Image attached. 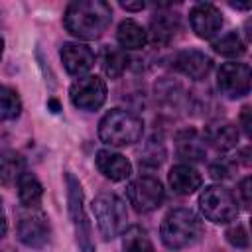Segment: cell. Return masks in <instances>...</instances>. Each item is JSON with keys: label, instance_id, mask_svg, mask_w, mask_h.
Masks as SVG:
<instances>
[{"label": "cell", "instance_id": "6da1fadb", "mask_svg": "<svg viewBox=\"0 0 252 252\" xmlns=\"http://www.w3.org/2000/svg\"><path fill=\"white\" fill-rule=\"evenodd\" d=\"M110 20V4L102 0H77L67 6L63 26L71 35L79 39H96L106 32Z\"/></svg>", "mask_w": 252, "mask_h": 252}, {"label": "cell", "instance_id": "7a4b0ae2", "mask_svg": "<svg viewBox=\"0 0 252 252\" xmlns=\"http://www.w3.org/2000/svg\"><path fill=\"white\" fill-rule=\"evenodd\" d=\"M203 222L191 209H173L169 211L159 226L161 242L169 250H183L195 246L203 236Z\"/></svg>", "mask_w": 252, "mask_h": 252}, {"label": "cell", "instance_id": "3957f363", "mask_svg": "<svg viewBox=\"0 0 252 252\" xmlns=\"http://www.w3.org/2000/svg\"><path fill=\"white\" fill-rule=\"evenodd\" d=\"M142 134H144V120L126 108H112L98 122V138L106 146L124 148L140 142Z\"/></svg>", "mask_w": 252, "mask_h": 252}, {"label": "cell", "instance_id": "277c9868", "mask_svg": "<svg viewBox=\"0 0 252 252\" xmlns=\"http://www.w3.org/2000/svg\"><path fill=\"white\" fill-rule=\"evenodd\" d=\"M65 187H67V211L75 232V242L81 252H94V240H93V228L89 222V217L85 215V193L81 187V181L71 173L65 171Z\"/></svg>", "mask_w": 252, "mask_h": 252}, {"label": "cell", "instance_id": "5b68a950", "mask_svg": "<svg viewBox=\"0 0 252 252\" xmlns=\"http://www.w3.org/2000/svg\"><path fill=\"white\" fill-rule=\"evenodd\" d=\"M91 209L94 213L96 226H98V230H100L104 240L116 238L126 228L128 211H126V203L118 195H114V193H100V195H96L93 199Z\"/></svg>", "mask_w": 252, "mask_h": 252}, {"label": "cell", "instance_id": "8992f818", "mask_svg": "<svg viewBox=\"0 0 252 252\" xmlns=\"http://www.w3.org/2000/svg\"><path fill=\"white\" fill-rule=\"evenodd\" d=\"M199 211L207 220L226 224L238 217V201L226 187L209 185L199 195Z\"/></svg>", "mask_w": 252, "mask_h": 252}, {"label": "cell", "instance_id": "52a82bcc", "mask_svg": "<svg viewBox=\"0 0 252 252\" xmlns=\"http://www.w3.org/2000/svg\"><path fill=\"white\" fill-rule=\"evenodd\" d=\"M18 240L30 248H43L51 238V224L43 211L26 209L18 213V224H16Z\"/></svg>", "mask_w": 252, "mask_h": 252}, {"label": "cell", "instance_id": "ba28073f", "mask_svg": "<svg viewBox=\"0 0 252 252\" xmlns=\"http://www.w3.org/2000/svg\"><path fill=\"white\" fill-rule=\"evenodd\" d=\"M126 197H128V203L134 207V211L144 215V213L156 211L163 203L165 191H163V185L156 177L140 175L128 183Z\"/></svg>", "mask_w": 252, "mask_h": 252}, {"label": "cell", "instance_id": "9c48e42d", "mask_svg": "<svg viewBox=\"0 0 252 252\" xmlns=\"http://www.w3.org/2000/svg\"><path fill=\"white\" fill-rule=\"evenodd\" d=\"M69 98L79 110H98L106 100V83L98 75H83L69 87Z\"/></svg>", "mask_w": 252, "mask_h": 252}, {"label": "cell", "instance_id": "30bf717a", "mask_svg": "<svg viewBox=\"0 0 252 252\" xmlns=\"http://www.w3.org/2000/svg\"><path fill=\"white\" fill-rule=\"evenodd\" d=\"M217 87L226 98H242L250 93V67L240 61L222 63L217 71Z\"/></svg>", "mask_w": 252, "mask_h": 252}, {"label": "cell", "instance_id": "8fae6325", "mask_svg": "<svg viewBox=\"0 0 252 252\" xmlns=\"http://www.w3.org/2000/svg\"><path fill=\"white\" fill-rule=\"evenodd\" d=\"M189 24L197 37L213 39L222 28V14L211 2H199L189 10Z\"/></svg>", "mask_w": 252, "mask_h": 252}, {"label": "cell", "instance_id": "7c38bea8", "mask_svg": "<svg viewBox=\"0 0 252 252\" xmlns=\"http://www.w3.org/2000/svg\"><path fill=\"white\" fill-rule=\"evenodd\" d=\"M169 67L193 81H201L211 73L213 59L199 49H183L169 59Z\"/></svg>", "mask_w": 252, "mask_h": 252}, {"label": "cell", "instance_id": "4fadbf2b", "mask_svg": "<svg viewBox=\"0 0 252 252\" xmlns=\"http://www.w3.org/2000/svg\"><path fill=\"white\" fill-rule=\"evenodd\" d=\"M59 57H61L65 71L69 75H75V77H83L94 65V53L85 43H75V41L63 43Z\"/></svg>", "mask_w": 252, "mask_h": 252}, {"label": "cell", "instance_id": "5bb4252c", "mask_svg": "<svg viewBox=\"0 0 252 252\" xmlns=\"http://www.w3.org/2000/svg\"><path fill=\"white\" fill-rule=\"evenodd\" d=\"M240 138L238 126L228 122V120H215L209 122L203 130V140L205 144L213 146L217 152H228L232 148H236Z\"/></svg>", "mask_w": 252, "mask_h": 252}, {"label": "cell", "instance_id": "9a60e30c", "mask_svg": "<svg viewBox=\"0 0 252 252\" xmlns=\"http://www.w3.org/2000/svg\"><path fill=\"white\" fill-rule=\"evenodd\" d=\"M179 32H181V22L177 14L158 12L152 16L146 33H148V39H152L156 45H169Z\"/></svg>", "mask_w": 252, "mask_h": 252}, {"label": "cell", "instance_id": "2e32d148", "mask_svg": "<svg viewBox=\"0 0 252 252\" xmlns=\"http://www.w3.org/2000/svg\"><path fill=\"white\" fill-rule=\"evenodd\" d=\"M96 169L110 181H124L132 175V163L126 156L112 150H98L94 156Z\"/></svg>", "mask_w": 252, "mask_h": 252}, {"label": "cell", "instance_id": "e0dca14e", "mask_svg": "<svg viewBox=\"0 0 252 252\" xmlns=\"http://www.w3.org/2000/svg\"><path fill=\"white\" fill-rule=\"evenodd\" d=\"M167 181H169V187L177 195H191L197 189H201V185H203L201 173L191 163H177V165H173L169 169V173H167Z\"/></svg>", "mask_w": 252, "mask_h": 252}, {"label": "cell", "instance_id": "ac0fdd59", "mask_svg": "<svg viewBox=\"0 0 252 252\" xmlns=\"http://www.w3.org/2000/svg\"><path fill=\"white\" fill-rule=\"evenodd\" d=\"M175 152L185 161H201L207 156V144L197 130L187 128L175 134Z\"/></svg>", "mask_w": 252, "mask_h": 252}, {"label": "cell", "instance_id": "d6986e66", "mask_svg": "<svg viewBox=\"0 0 252 252\" xmlns=\"http://www.w3.org/2000/svg\"><path fill=\"white\" fill-rule=\"evenodd\" d=\"M116 39H118L122 51H138V49L146 47L148 33L136 20H124V22H120V26L116 30Z\"/></svg>", "mask_w": 252, "mask_h": 252}, {"label": "cell", "instance_id": "ffe728a7", "mask_svg": "<svg viewBox=\"0 0 252 252\" xmlns=\"http://www.w3.org/2000/svg\"><path fill=\"white\" fill-rule=\"evenodd\" d=\"M16 185H18V197H20L22 207L26 209L39 207L41 197H43V185L32 171H24Z\"/></svg>", "mask_w": 252, "mask_h": 252}, {"label": "cell", "instance_id": "44dd1931", "mask_svg": "<svg viewBox=\"0 0 252 252\" xmlns=\"http://www.w3.org/2000/svg\"><path fill=\"white\" fill-rule=\"evenodd\" d=\"M24 171H26V159L22 154H18L14 150L0 152V183L2 185L18 183V179Z\"/></svg>", "mask_w": 252, "mask_h": 252}, {"label": "cell", "instance_id": "7402d4cb", "mask_svg": "<svg viewBox=\"0 0 252 252\" xmlns=\"http://www.w3.org/2000/svg\"><path fill=\"white\" fill-rule=\"evenodd\" d=\"M100 67L108 79H118L128 67L126 51H122L118 47H104L100 53Z\"/></svg>", "mask_w": 252, "mask_h": 252}, {"label": "cell", "instance_id": "603a6c76", "mask_svg": "<svg viewBox=\"0 0 252 252\" xmlns=\"http://www.w3.org/2000/svg\"><path fill=\"white\" fill-rule=\"evenodd\" d=\"M213 49L224 57H240L246 53V41L240 37L238 32H226L213 41Z\"/></svg>", "mask_w": 252, "mask_h": 252}, {"label": "cell", "instance_id": "cb8c5ba5", "mask_svg": "<svg viewBox=\"0 0 252 252\" xmlns=\"http://www.w3.org/2000/svg\"><path fill=\"white\" fill-rule=\"evenodd\" d=\"M122 250L124 252H154V244L148 236V232L134 224L130 228H126L124 236H122Z\"/></svg>", "mask_w": 252, "mask_h": 252}, {"label": "cell", "instance_id": "d4e9b609", "mask_svg": "<svg viewBox=\"0 0 252 252\" xmlns=\"http://www.w3.org/2000/svg\"><path fill=\"white\" fill-rule=\"evenodd\" d=\"M22 112V100L18 93L10 87L0 85V122L14 120Z\"/></svg>", "mask_w": 252, "mask_h": 252}, {"label": "cell", "instance_id": "484cf974", "mask_svg": "<svg viewBox=\"0 0 252 252\" xmlns=\"http://www.w3.org/2000/svg\"><path fill=\"white\" fill-rule=\"evenodd\" d=\"M224 236H226V242L230 246H234V248H248V232H246V228L242 224L228 226Z\"/></svg>", "mask_w": 252, "mask_h": 252}, {"label": "cell", "instance_id": "4316f807", "mask_svg": "<svg viewBox=\"0 0 252 252\" xmlns=\"http://www.w3.org/2000/svg\"><path fill=\"white\" fill-rule=\"evenodd\" d=\"M234 171V161L230 159H217L215 163H211L209 173L213 179H228Z\"/></svg>", "mask_w": 252, "mask_h": 252}, {"label": "cell", "instance_id": "83f0119b", "mask_svg": "<svg viewBox=\"0 0 252 252\" xmlns=\"http://www.w3.org/2000/svg\"><path fill=\"white\" fill-rule=\"evenodd\" d=\"M250 185H252L250 177H244V179L238 183V189H236V191H238V197H240V203L244 205V209H250V201H252V199H250V191H252Z\"/></svg>", "mask_w": 252, "mask_h": 252}, {"label": "cell", "instance_id": "f1b7e54d", "mask_svg": "<svg viewBox=\"0 0 252 252\" xmlns=\"http://www.w3.org/2000/svg\"><path fill=\"white\" fill-rule=\"evenodd\" d=\"M238 120H240V126H242L244 134L250 138V136H252V108H250V106H242Z\"/></svg>", "mask_w": 252, "mask_h": 252}, {"label": "cell", "instance_id": "f546056e", "mask_svg": "<svg viewBox=\"0 0 252 252\" xmlns=\"http://www.w3.org/2000/svg\"><path fill=\"white\" fill-rule=\"evenodd\" d=\"M120 6H122L124 10H128V12H140V10L146 8L144 2H120Z\"/></svg>", "mask_w": 252, "mask_h": 252}, {"label": "cell", "instance_id": "4dcf8cb0", "mask_svg": "<svg viewBox=\"0 0 252 252\" xmlns=\"http://www.w3.org/2000/svg\"><path fill=\"white\" fill-rule=\"evenodd\" d=\"M6 232H8V219H6L4 209H2V205H0V240L6 236Z\"/></svg>", "mask_w": 252, "mask_h": 252}, {"label": "cell", "instance_id": "1f68e13d", "mask_svg": "<svg viewBox=\"0 0 252 252\" xmlns=\"http://www.w3.org/2000/svg\"><path fill=\"white\" fill-rule=\"evenodd\" d=\"M2 53H4V39L0 37V59H2Z\"/></svg>", "mask_w": 252, "mask_h": 252}]
</instances>
